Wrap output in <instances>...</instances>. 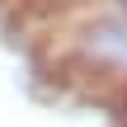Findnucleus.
Segmentation results:
<instances>
[{
	"mask_svg": "<svg viewBox=\"0 0 127 127\" xmlns=\"http://www.w3.org/2000/svg\"><path fill=\"white\" fill-rule=\"evenodd\" d=\"M33 24L42 28V52L57 80L85 94L127 99V9L118 0H80L38 14Z\"/></svg>",
	"mask_w": 127,
	"mask_h": 127,
	"instance_id": "1",
	"label": "nucleus"
},
{
	"mask_svg": "<svg viewBox=\"0 0 127 127\" xmlns=\"http://www.w3.org/2000/svg\"><path fill=\"white\" fill-rule=\"evenodd\" d=\"M9 5H19L24 19H38V14H57V9H66V5H80V0H9Z\"/></svg>",
	"mask_w": 127,
	"mask_h": 127,
	"instance_id": "2",
	"label": "nucleus"
}]
</instances>
